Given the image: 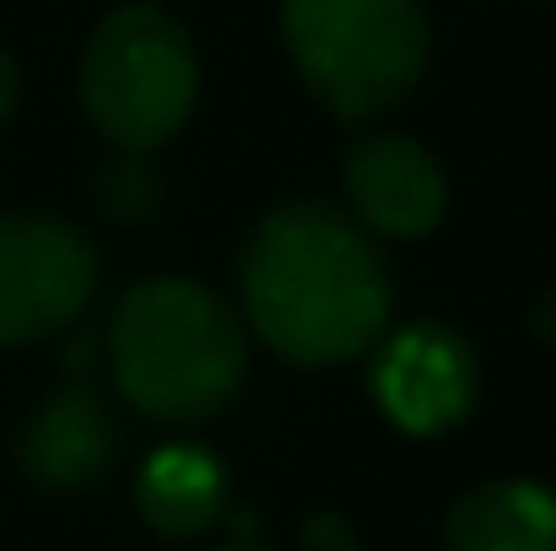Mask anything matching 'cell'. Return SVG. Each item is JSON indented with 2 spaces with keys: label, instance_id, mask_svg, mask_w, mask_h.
Returning <instances> with one entry per match:
<instances>
[{
  "label": "cell",
  "instance_id": "obj_1",
  "mask_svg": "<svg viewBox=\"0 0 556 551\" xmlns=\"http://www.w3.org/2000/svg\"><path fill=\"white\" fill-rule=\"evenodd\" d=\"M238 281L260 341L298 367L363 358L389 320V271L368 233L319 200L276 205L254 227Z\"/></svg>",
  "mask_w": 556,
  "mask_h": 551
},
{
  "label": "cell",
  "instance_id": "obj_2",
  "mask_svg": "<svg viewBox=\"0 0 556 551\" xmlns=\"http://www.w3.org/2000/svg\"><path fill=\"white\" fill-rule=\"evenodd\" d=\"M109 367L141 416L200 422L216 416L243 384V325L211 287L157 276L119 298L109 320Z\"/></svg>",
  "mask_w": 556,
  "mask_h": 551
},
{
  "label": "cell",
  "instance_id": "obj_3",
  "mask_svg": "<svg viewBox=\"0 0 556 551\" xmlns=\"http://www.w3.org/2000/svg\"><path fill=\"white\" fill-rule=\"evenodd\" d=\"M281 33L314 98L346 120L405 103L427 71L416 0H281Z\"/></svg>",
  "mask_w": 556,
  "mask_h": 551
},
{
  "label": "cell",
  "instance_id": "obj_4",
  "mask_svg": "<svg viewBox=\"0 0 556 551\" xmlns=\"http://www.w3.org/2000/svg\"><path fill=\"white\" fill-rule=\"evenodd\" d=\"M200 65L163 5H119L81 54V103L119 152L163 147L194 109Z\"/></svg>",
  "mask_w": 556,
  "mask_h": 551
},
{
  "label": "cell",
  "instance_id": "obj_5",
  "mask_svg": "<svg viewBox=\"0 0 556 551\" xmlns=\"http://www.w3.org/2000/svg\"><path fill=\"white\" fill-rule=\"evenodd\" d=\"M98 287V254L81 227L49 211H0V347L71 325Z\"/></svg>",
  "mask_w": 556,
  "mask_h": 551
},
{
  "label": "cell",
  "instance_id": "obj_6",
  "mask_svg": "<svg viewBox=\"0 0 556 551\" xmlns=\"http://www.w3.org/2000/svg\"><path fill=\"white\" fill-rule=\"evenodd\" d=\"M476 384H481V367L470 341L438 320L394 330L372 358V400L383 405L394 427L416 438H432L465 422V411L476 405Z\"/></svg>",
  "mask_w": 556,
  "mask_h": 551
},
{
  "label": "cell",
  "instance_id": "obj_7",
  "mask_svg": "<svg viewBox=\"0 0 556 551\" xmlns=\"http://www.w3.org/2000/svg\"><path fill=\"white\" fill-rule=\"evenodd\" d=\"M346 195L372 233L421 238L448 211V179L410 136H368L346 158Z\"/></svg>",
  "mask_w": 556,
  "mask_h": 551
},
{
  "label": "cell",
  "instance_id": "obj_8",
  "mask_svg": "<svg viewBox=\"0 0 556 551\" xmlns=\"http://www.w3.org/2000/svg\"><path fill=\"white\" fill-rule=\"evenodd\" d=\"M16 454L27 465L33 481L54 487V492H76V487H92L114 454H119V427H114V411L103 405L98 389L87 384H65L54 389L22 427L16 438Z\"/></svg>",
  "mask_w": 556,
  "mask_h": 551
},
{
  "label": "cell",
  "instance_id": "obj_9",
  "mask_svg": "<svg viewBox=\"0 0 556 551\" xmlns=\"http://www.w3.org/2000/svg\"><path fill=\"white\" fill-rule=\"evenodd\" d=\"M448 551H556V492L525 476L470 487L443 525Z\"/></svg>",
  "mask_w": 556,
  "mask_h": 551
},
{
  "label": "cell",
  "instance_id": "obj_10",
  "mask_svg": "<svg viewBox=\"0 0 556 551\" xmlns=\"http://www.w3.org/2000/svg\"><path fill=\"white\" fill-rule=\"evenodd\" d=\"M136 509L157 536L189 541V536H200L222 519L227 471L200 443H163L157 454H147V465L136 476Z\"/></svg>",
  "mask_w": 556,
  "mask_h": 551
},
{
  "label": "cell",
  "instance_id": "obj_11",
  "mask_svg": "<svg viewBox=\"0 0 556 551\" xmlns=\"http://www.w3.org/2000/svg\"><path fill=\"white\" fill-rule=\"evenodd\" d=\"M98 200H103V211H109V216H119V222H141V216H152V211H157V200H163V179L141 163V152H130V163H109V168H103V179H98Z\"/></svg>",
  "mask_w": 556,
  "mask_h": 551
},
{
  "label": "cell",
  "instance_id": "obj_12",
  "mask_svg": "<svg viewBox=\"0 0 556 551\" xmlns=\"http://www.w3.org/2000/svg\"><path fill=\"white\" fill-rule=\"evenodd\" d=\"M303 536H308V551H352V530L341 514H314Z\"/></svg>",
  "mask_w": 556,
  "mask_h": 551
},
{
  "label": "cell",
  "instance_id": "obj_13",
  "mask_svg": "<svg viewBox=\"0 0 556 551\" xmlns=\"http://www.w3.org/2000/svg\"><path fill=\"white\" fill-rule=\"evenodd\" d=\"M11 109H16V65H11V54L0 49V125L11 120Z\"/></svg>",
  "mask_w": 556,
  "mask_h": 551
},
{
  "label": "cell",
  "instance_id": "obj_14",
  "mask_svg": "<svg viewBox=\"0 0 556 551\" xmlns=\"http://www.w3.org/2000/svg\"><path fill=\"white\" fill-rule=\"evenodd\" d=\"M530 325H535V336H541L546 347H556V292H546V298L535 303V320H530Z\"/></svg>",
  "mask_w": 556,
  "mask_h": 551
},
{
  "label": "cell",
  "instance_id": "obj_15",
  "mask_svg": "<svg viewBox=\"0 0 556 551\" xmlns=\"http://www.w3.org/2000/svg\"><path fill=\"white\" fill-rule=\"evenodd\" d=\"M216 551H270V547H260V541H227V547H216Z\"/></svg>",
  "mask_w": 556,
  "mask_h": 551
}]
</instances>
